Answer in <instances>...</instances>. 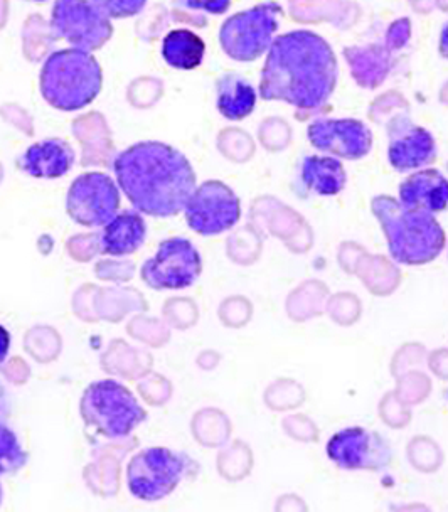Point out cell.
Returning a JSON list of instances; mask_svg holds the SVG:
<instances>
[{"instance_id": "obj_12", "label": "cell", "mask_w": 448, "mask_h": 512, "mask_svg": "<svg viewBox=\"0 0 448 512\" xmlns=\"http://www.w3.org/2000/svg\"><path fill=\"white\" fill-rule=\"evenodd\" d=\"M327 457L344 470H383L391 464L390 442L363 427H351L337 432L326 447Z\"/></svg>"}, {"instance_id": "obj_14", "label": "cell", "mask_w": 448, "mask_h": 512, "mask_svg": "<svg viewBox=\"0 0 448 512\" xmlns=\"http://www.w3.org/2000/svg\"><path fill=\"white\" fill-rule=\"evenodd\" d=\"M388 160L398 172L420 171L437 159V142L427 128L416 125L408 115L388 123Z\"/></svg>"}, {"instance_id": "obj_27", "label": "cell", "mask_w": 448, "mask_h": 512, "mask_svg": "<svg viewBox=\"0 0 448 512\" xmlns=\"http://www.w3.org/2000/svg\"><path fill=\"white\" fill-rule=\"evenodd\" d=\"M438 53L443 59H448V22L442 27L440 41H438Z\"/></svg>"}, {"instance_id": "obj_10", "label": "cell", "mask_w": 448, "mask_h": 512, "mask_svg": "<svg viewBox=\"0 0 448 512\" xmlns=\"http://www.w3.org/2000/svg\"><path fill=\"white\" fill-rule=\"evenodd\" d=\"M186 223L201 236H218L235 228L241 218L240 198L228 184L206 181L196 187L187 201Z\"/></svg>"}, {"instance_id": "obj_19", "label": "cell", "mask_w": 448, "mask_h": 512, "mask_svg": "<svg viewBox=\"0 0 448 512\" xmlns=\"http://www.w3.org/2000/svg\"><path fill=\"white\" fill-rule=\"evenodd\" d=\"M300 187L317 196H336L347 184L346 169L341 160L324 155H309L302 160L299 174Z\"/></svg>"}, {"instance_id": "obj_13", "label": "cell", "mask_w": 448, "mask_h": 512, "mask_svg": "<svg viewBox=\"0 0 448 512\" xmlns=\"http://www.w3.org/2000/svg\"><path fill=\"white\" fill-rule=\"evenodd\" d=\"M307 139L314 149L339 159H364L373 149V132L358 118H324L307 128Z\"/></svg>"}, {"instance_id": "obj_24", "label": "cell", "mask_w": 448, "mask_h": 512, "mask_svg": "<svg viewBox=\"0 0 448 512\" xmlns=\"http://www.w3.org/2000/svg\"><path fill=\"white\" fill-rule=\"evenodd\" d=\"M410 38L411 21L403 17V19H398V21L393 22V24L388 27V31L384 34V43L388 44L391 49L400 51V49L405 48Z\"/></svg>"}, {"instance_id": "obj_8", "label": "cell", "mask_w": 448, "mask_h": 512, "mask_svg": "<svg viewBox=\"0 0 448 512\" xmlns=\"http://www.w3.org/2000/svg\"><path fill=\"white\" fill-rule=\"evenodd\" d=\"M203 258L198 248L182 236L160 243L155 255L142 265L140 277L154 290H182L198 282Z\"/></svg>"}, {"instance_id": "obj_3", "label": "cell", "mask_w": 448, "mask_h": 512, "mask_svg": "<svg viewBox=\"0 0 448 512\" xmlns=\"http://www.w3.org/2000/svg\"><path fill=\"white\" fill-rule=\"evenodd\" d=\"M371 209L386 236L391 258L396 262L411 267L427 265L445 248V231L433 213L408 208L391 196H376Z\"/></svg>"}, {"instance_id": "obj_25", "label": "cell", "mask_w": 448, "mask_h": 512, "mask_svg": "<svg viewBox=\"0 0 448 512\" xmlns=\"http://www.w3.org/2000/svg\"><path fill=\"white\" fill-rule=\"evenodd\" d=\"M177 4L189 11H203L211 16H223L230 11L231 0H177Z\"/></svg>"}, {"instance_id": "obj_6", "label": "cell", "mask_w": 448, "mask_h": 512, "mask_svg": "<svg viewBox=\"0 0 448 512\" xmlns=\"http://www.w3.org/2000/svg\"><path fill=\"white\" fill-rule=\"evenodd\" d=\"M283 7L268 0L228 17L219 29L224 54L238 63H251L268 53L280 27Z\"/></svg>"}, {"instance_id": "obj_20", "label": "cell", "mask_w": 448, "mask_h": 512, "mask_svg": "<svg viewBox=\"0 0 448 512\" xmlns=\"http://www.w3.org/2000/svg\"><path fill=\"white\" fill-rule=\"evenodd\" d=\"M258 93L245 76L226 73L216 81V107L230 122H241L250 117L256 107Z\"/></svg>"}, {"instance_id": "obj_15", "label": "cell", "mask_w": 448, "mask_h": 512, "mask_svg": "<svg viewBox=\"0 0 448 512\" xmlns=\"http://www.w3.org/2000/svg\"><path fill=\"white\" fill-rule=\"evenodd\" d=\"M75 149L64 139H44L27 147L17 167L34 179H59L66 176L75 166Z\"/></svg>"}, {"instance_id": "obj_30", "label": "cell", "mask_w": 448, "mask_h": 512, "mask_svg": "<svg viewBox=\"0 0 448 512\" xmlns=\"http://www.w3.org/2000/svg\"><path fill=\"white\" fill-rule=\"evenodd\" d=\"M29 2H46V0H29Z\"/></svg>"}, {"instance_id": "obj_22", "label": "cell", "mask_w": 448, "mask_h": 512, "mask_svg": "<svg viewBox=\"0 0 448 512\" xmlns=\"http://www.w3.org/2000/svg\"><path fill=\"white\" fill-rule=\"evenodd\" d=\"M29 462V454L12 428L0 423V477L17 474Z\"/></svg>"}, {"instance_id": "obj_21", "label": "cell", "mask_w": 448, "mask_h": 512, "mask_svg": "<svg viewBox=\"0 0 448 512\" xmlns=\"http://www.w3.org/2000/svg\"><path fill=\"white\" fill-rule=\"evenodd\" d=\"M204 56L206 43L189 29H174L162 41V58L174 70H196L203 64Z\"/></svg>"}, {"instance_id": "obj_31", "label": "cell", "mask_w": 448, "mask_h": 512, "mask_svg": "<svg viewBox=\"0 0 448 512\" xmlns=\"http://www.w3.org/2000/svg\"><path fill=\"white\" fill-rule=\"evenodd\" d=\"M447 398H448V393H447Z\"/></svg>"}, {"instance_id": "obj_2", "label": "cell", "mask_w": 448, "mask_h": 512, "mask_svg": "<svg viewBox=\"0 0 448 512\" xmlns=\"http://www.w3.org/2000/svg\"><path fill=\"white\" fill-rule=\"evenodd\" d=\"M117 184L139 213L174 218L196 189V172L181 150L164 142H139L113 159Z\"/></svg>"}, {"instance_id": "obj_5", "label": "cell", "mask_w": 448, "mask_h": 512, "mask_svg": "<svg viewBox=\"0 0 448 512\" xmlns=\"http://www.w3.org/2000/svg\"><path fill=\"white\" fill-rule=\"evenodd\" d=\"M85 430L107 440L125 438L147 420V411L134 393L115 379L88 384L80 401Z\"/></svg>"}, {"instance_id": "obj_7", "label": "cell", "mask_w": 448, "mask_h": 512, "mask_svg": "<svg viewBox=\"0 0 448 512\" xmlns=\"http://www.w3.org/2000/svg\"><path fill=\"white\" fill-rule=\"evenodd\" d=\"M191 464L186 455L171 448H145L128 462V491L139 501H162L176 491Z\"/></svg>"}, {"instance_id": "obj_4", "label": "cell", "mask_w": 448, "mask_h": 512, "mask_svg": "<svg viewBox=\"0 0 448 512\" xmlns=\"http://www.w3.org/2000/svg\"><path fill=\"white\" fill-rule=\"evenodd\" d=\"M103 86L102 66L85 49H59L49 54L39 75L41 95L59 112H78L95 102Z\"/></svg>"}, {"instance_id": "obj_1", "label": "cell", "mask_w": 448, "mask_h": 512, "mask_svg": "<svg viewBox=\"0 0 448 512\" xmlns=\"http://www.w3.org/2000/svg\"><path fill=\"white\" fill-rule=\"evenodd\" d=\"M339 64L326 39L309 29L285 32L273 39L263 64L260 98L285 102L297 118L326 110L336 91Z\"/></svg>"}, {"instance_id": "obj_17", "label": "cell", "mask_w": 448, "mask_h": 512, "mask_svg": "<svg viewBox=\"0 0 448 512\" xmlns=\"http://www.w3.org/2000/svg\"><path fill=\"white\" fill-rule=\"evenodd\" d=\"M147 238V224L135 209L117 213L103 226L98 246L103 255L127 256L139 251Z\"/></svg>"}, {"instance_id": "obj_23", "label": "cell", "mask_w": 448, "mask_h": 512, "mask_svg": "<svg viewBox=\"0 0 448 512\" xmlns=\"http://www.w3.org/2000/svg\"><path fill=\"white\" fill-rule=\"evenodd\" d=\"M110 19H128L144 11L147 0H93Z\"/></svg>"}, {"instance_id": "obj_11", "label": "cell", "mask_w": 448, "mask_h": 512, "mask_svg": "<svg viewBox=\"0 0 448 512\" xmlns=\"http://www.w3.org/2000/svg\"><path fill=\"white\" fill-rule=\"evenodd\" d=\"M120 209V189L103 172H85L71 182L66 194V211L80 226H105Z\"/></svg>"}, {"instance_id": "obj_9", "label": "cell", "mask_w": 448, "mask_h": 512, "mask_svg": "<svg viewBox=\"0 0 448 512\" xmlns=\"http://www.w3.org/2000/svg\"><path fill=\"white\" fill-rule=\"evenodd\" d=\"M51 27L59 38L85 51L102 49L112 39V19L93 0H54Z\"/></svg>"}, {"instance_id": "obj_18", "label": "cell", "mask_w": 448, "mask_h": 512, "mask_svg": "<svg viewBox=\"0 0 448 512\" xmlns=\"http://www.w3.org/2000/svg\"><path fill=\"white\" fill-rule=\"evenodd\" d=\"M393 53L388 44H368L344 49L351 75L361 88L374 90L383 85L393 66Z\"/></svg>"}, {"instance_id": "obj_16", "label": "cell", "mask_w": 448, "mask_h": 512, "mask_svg": "<svg viewBox=\"0 0 448 512\" xmlns=\"http://www.w3.org/2000/svg\"><path fill=\"white\" fill-rule=\"evenodd\" d=\"M400 201L408 208L440 213L448 208V179L437 169H420L400 184Z\"/></svg>"}, {"instance_id": "obj_26", "label": "cell", "mask_w": 448, "mask_h": 512, "mask_svg": "<svg viewBox=\"0 0 448 512\" xmlns=\"http://www.w3.org/2000/svg\"><path fill=\"white\" fill-rule=\"evenodd\" d=\"M9 351H11V334L6 327L0 326V364L6 361Z\"/></svg>"}, {"instance_id": "obj_29", "label": "cell", "mask_w": 448, "mask_h": 512, "mask_svg": "<svg viewBox=\"0 0 448 512\" xmlns=\"http://www.w3.org/2000/svg\"><path fill=\"white\" fill-rule=\"evenodd\" d=\"M2 499H4V491H2V486H0V504H2Z\"/></svg>"}, {"instance_id": "obj_28", "label": "cell", "mask_w": 448, "mask_h": 512, "mask_svg": "<svg viewBox=\"0 0 448 512\" xmlns=\"http://www.w3.org/2000/svg\"><path fill=\"white\" fill-rule=\"evenodd\" d=\"M6 390H4V386L0 384V413L4 411V408H6Z\"/></svg>"}]
</instances>
